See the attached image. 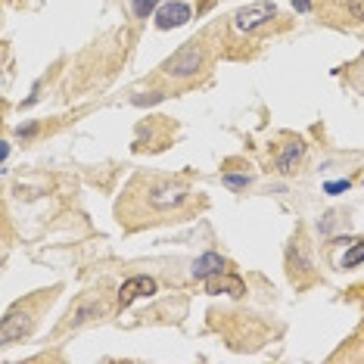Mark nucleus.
Segmentation results:
<instances>
[{
    "mask_svg": "<svg viewBox=\"0 0 364 364\" xmlns=\"http://www.w3.org/2000/svg\"><path fill=\"white\" fill-rule=\"evenodd\" d=\"M306 156V143L296 137V141H287L280 150H277V168L280 171H296V165H299V159Z\"/></svg>",
    "mask_w": 364,
    "mask_h": 364,
    "instance_id": "nucleus-9",
    "label": "nucleus"
},
{
    "mask_svg": "<svg viewBox=\"0 0 364 364\" xmlns=\"http://www.w3.org/2000/svg\"><path fill=\"white\" fill-rule=\"evenodd\" d=\"M212 59H215V47L209 44V35L203 38H193V41H187L177 53H171L168 59L162 63V75L171 78V81H193L196 75H203V72L212 69Z\"/></svg>",
    "mask_w": 364,
    "mask_h": 364,
    "instance_id": "nucleus-2",
    "label": "nucleus"
},
{
    "mask_svg": "<svg viewBox=\"0 0 364 364\" xmlns=\"http://www.w3.org/2000/svg\"><path fill=\"white\" fill-rule=\"evenodd\" d=\"M218 271H224V259L218 253H206L200 262L193 264V277H196V280H206V277L218 274Z\"/></svg>",
    "mask_w": 364,
    "mask_h": 364,
    "instance_id": "nucleus-10",
    "label": "nucleus"
},
{
    "mask_svg": "<svg viewBox=\"0 0 364 364\" xmlns=\"http://www.w3.org/2000/svg\"><path fill=\"white\" fill-rule=\"evenodd\" d=\"M293 6L299 13H308V10H312V0H293Z\"/></svg>",
    "mask_w": 364,
    "mask_h": 364,
    "instance_id": "nucleus-16",
    "label": "nucleus"
},
{
    "mask_svg": "<svg viewBox=\"0 0 364 364\" xmlns=\"http://www.w3.org/2000/svg\"><path fill=\"white\" fill-rule=\"evenodd\" d=\"M274 16H277V6L268 3V0H259V3H249V6H243V10H237L234 19H230V29L240 31V35H246V31H259Z\"/></svg>",
    "mask_w": 364,
    "mask_h": 364,
    "instance_id": "nucleus-4",
    "label": "nucleus"
},
{
    "mask_svg": "<svg viewBox=\"0 0 364 364\" xmlns=\"http://www.w3.org/2000/svg\"><path fill=\"white\" fill-rule=\"evenodd\" d=\"M56 293H59V287L38 290L35 296H29V299L16 302V306H13L10 312L3 315V321H0V342H3V346H13L16 340L29 336L31 330H35L41 308H44V306H50V302L56 299Z\"/></svg>",
    "mask_w": 364,
    "mask_h": 364,
    "instance_id": "nucleus-3",
    "label": "nucleus"
},
{
    "mask_svg": "<svg viewBox=\"0 0 364 364\" xmlns=\"http://www.w3.org/2000/svg\"><path fill=\"white\" fill-rule=\"evenodd\" d=\"M156 293V280L147 274L141 277H131V280L122 283V290H118V308H128L134 299H141V296H153Z\"/></svg>",
    "mask_w": 364,
    "mask_h": 364,
    "instance_id": "nucleus-6",
    "label": "nucleus"
},
{
    "mask_svg": "<svg viewBox=\"0 0 364 364\" xmlns=\"http://www.w3.org/2000/svg\"><path fill=\"white\" fill-rule=\"evenodd\" d=\"M106 312H109V302H106L100 293H88V296H81L78 306L69 312V321L63 324V330L78 327V324H84V321H94V317H103Z\"/></svg>",
    "mask_w": 364,
    "mask_h": 364,
    "instance_id": "nucleus-5",
    "label": "nucleus"
},
{
    "mask_svg": "<svg viewBox=\"0 0 364 364\" xmlns=\"http://www.w3.org/2000/svg\"><path fill=\"white\" fill-rule=\"evenodd\" d=\"M349 13L364 22V0H349Z\"/></svg>",
    "mask_w": 364,
    "mask_h": 364,
    "instance_id": "nucleus-13",
    "label": "nucleus"
},
{
    "mask_svg": "<svg viewBox=\"0 0 364 364\" xmlns=\"http://www.w3.org/2000/svg\"><path fill=\"white\" fill-rule=\"evenodd\" d=\"M190 16H193V13H190V6L181 3V0H175V3H162V6H159L156 25H159L162 31H165V29H177V25H184Z\"/></svg>",
    "mask_w": 364,
    "mask_h": 364,
    "instance_id": "nucleus-7",
    "label": "nucleus"
},
{
    "mask_svg": "<svg viewBox=\"0 0 364 364\" xmlns=\"http://www.w3.org/2000/svg\"><path fill=\"white\" fill-rule=\"evenodd\" d=\"M224 184H230V187H246L249 177H240V175H228L224 177Z\"/></svg>",
    "mask_w": 364,
    "mask_h": 364,
    "instance_id": "nucleus-14",
    "label": "nucleus"
},
{
    "mask_svg": "<svg viewBox=\"0 0 364 364\" xmlns=\"http://www.w3.org/2000/svg\"><path fill=\"white\" fill-rule=\"evenodd\" d=\"M156 3H165V0H134V13H137V19H147L150 13H153V6Z\"/></svg>",
    "mask_w": 364,
    "mask_h": 364,
    "instance_id": "nucleus-12",
    "label": "nucleus"
},
{
    "mask_svg": "<svg viewBox=\"0 0 364 364\" xmlns=\"http://www.w3.org/2000/svg\"><path fill=\"white\" fill-rule=\"evenodd\" d=\"M206 290L209 293H230V296H243L246 293V283L240 280L237 274H224V271H218V274L206 277Z\"/></svg>",
    "mask_w": 364,
    "mask_h": 364,
    "instance_id": "nucleus-8",
    "label": "nucleus"
},
{
    "mask_svg": "<svg viewBox=\"0 0 364 364\" xmlns=\"http://www.w3.org/2000/svg\"><path fill=\"white\" fill-rule=\"evenodd\" d=\"M358 262H364V240H355V246L346 253V259H342V268H355Z\"/></svg>",
    "mask_w": 364,
    "mask_h": 364,
    "instance_id": "nucleus-11",
    "label": "nucleus"
},
{
    "mask_svg": "<svg viewBox=\"0 0 364 364\" xmlns=\"http://www.w3.org/2000/svg\"><path fill=\"white\" fill-rule=\"evenodd\" d=\"M203 206H206V200L196 193L187 177L141 171L125 187L116 206V218L125 230H141L168 221H187Z\"/></svg>",
    "mask_w": 364,
    "mask_h": 364,
    "instance_id": "nucleus-1",
    "label": "nucleus"
},
{
    "mask_svg": "<svg viewBox=\"0 0 364 364\" xmlns=\"http://www.w3.org/2000/svg\"><path fill=\"white\" fill-rule=\"evenodd\" d=\"M342 190H349V181H330L327 184V193H342Z\"/></svg>",
    "mask_w": 364,
    "mask_h": 364,
    "instance_id": "nucleus-15",
    "label": "nucleus"
}]
</instances>
